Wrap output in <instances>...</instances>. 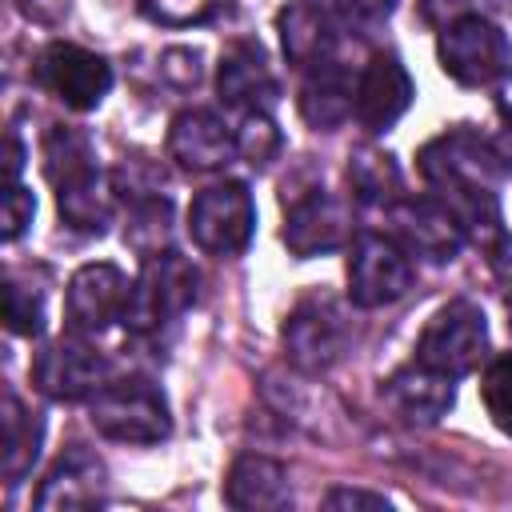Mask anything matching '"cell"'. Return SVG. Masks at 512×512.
<instances>
[{
	"label": "cell",
	"instance_id": "34",
	"mask_svg": "<svg viewBox=\"0 0 512 512\" xmlns=\"http://www.w3.org/2000/svg\"><path fill=\"white\" fill-rule=\"evenodd\" d=\"M500 116H504V120L512 124V80H508V84L500 88Z\"/></svg>",
	"mask_w": 512,
	"mask_h": 512
},
{
	"label": "cell",
	"instance_id": "30",
	"mask_svg": "<svg viewBox=\"0 0 512 512\" xmlns=\"http://www.w3.org/2000/svg\"><path fill=\"white\" fill-rule=\"evenodd\" d=\"M324 8L348 28H376L392 16L396 0H324Z\"/></svg>",
	"mask_w": 512,
	"mask_h": 512
},
{
	"label": "cell",
	"instance_id": "17",
	"mask_svg": "<svg viewBox=\"0 0 512 512\" xmlns=\"http://www.w3.org/2000/svg\"><path fill=\"white\" fill-rule=\"evenodd\" d=\"M128 280L116 264H84L72 272L68 280V296H64V308H68V324L76 332H100L108 328L120 312H124V300H128Z\"/></svg>",
	"mask_w": 512,
	"mask_h": 512
},
{
	"label": "cell",
	"instance_id": "6",
	"mask_svg": "<svg viewBox=\"0 0 512 512\" xmlns=\"http://www.w3.org/2000/svg\"><path fill=\"white\" fill-rule=\"evenodd\" d=\"M488 356V320L472 300H448L436 308L416 340V360L460 380Z\"/></svg>",
	"mask_w": 512,
	"mask_h": 512
},
{
	"label": "cell",
	"instance_id": "32",
	"mask_svg": "<svg viewBox=\"0 0 512 512\" xmlns=\"http://www.w3.org/2000/svg\"><path fill=\"white\" fill-rule=\"evenodd\" d=\"M160 76L172 80L176 88H192L200 80V52L196 48H168L160 56Z\"/></svg>",
	"mask_w": 512,
	"mask_h": 512
},
{
	"label": "cell",
	"instance_id": "18",
	"mask_svg": "<svg viewBox=\"0 0 512 512\" xmlns=\"http://www.w3.org/2000/svg\"><path fill=\"white\" fill-rule=\"evenodd\" d=\"M216 92L228 108L236 112H268L280 96V84L260 52V44L236 40L224 48L220 68H216Z\"/></svg>",
	"mask_w": 512,
	"mask_h": 512
},
{
	"label": "cell",
	"instance_id": "23",
	"mask_svg": "<svg viewBox=\"0 0 512 512\" xmlns=\"http://www.w3.org/2000/svg\"><path fill=\"white\" fill-rule=\"evenodd\" d=\"M40 440H44V424L36 412H28L20 404V396H4V480L20 484L36 456H40Z\"/></svg>",
	"mask_w": 512,
	"mask_h": 512
},
{
	"label": "cell",
	"instance_id": "5",
	"mask_svg": "<svg viewBox=\"0 0 512 512\" xmlns=\"http://www.w3.org/2000/svg\"><path fill=\"white\" fill-rule=\"evenodd\" d=\"M436 56H440V68L464 88L492 84L512 68V44L504 28L480 12H460L456 20H448L440 32Z\"/></svg>",
	"mask_w": 512,
	"mask_h": 512
},
{
	"label": "cell",
	"instance_id": "22",
	"mask_svg": "<svg viewBox=\"0 0 512 512\" xmlns=\"http://www.w3.org/2000/svg\"><path fill=\"white\" fill-rule=\"evenodd\" d=\"M276 28H280V48H284L288 64H296V68H304V72H308L312 64L328 60L332 48H336V32H332V24H328V12L316 8V4H308V0L288 4V8L276 16Z\"/></svg>",
	"mask_w": 512,
	"mask_h": 512
},
{
	"label": "cell",
	"instance_id": "9",
	"mask_svg": "<svg viewBox=\"0 0 512 512\" xmlns=\"http://www.w3.org/2000/svg\"><path fill=\"white\" fill-rule=\"evenodd\" d=\"M412 276H416V268L400 240L380 236V232L356 236L352 256H348V300L356 308L396 304L412 288Z\"/></svg>",
	"mask_w": 512,
	"mask_h": 512
},
{
	"label": "cell",
	"instance_id": "2",
	"mask_svg": "<svg viewBox=\"0 0 512 512\" xmlns=\"http://www.w3.org/2000/svg\"><path fill=\"white\" fill-rule=\"evenodd\" d=\"M44 172L56 188V204L68 228L76 232H104L112 216V192L104 172L96 168L92 140L80 128L52 124L44 132Z\"/></svg>",
	"mask_w": 512,
	"mask_h": 512
},
{
	"label": "cell",
	"instance_id": "3",
	"mask_svg": "<svg viewBox=\"0 0 512 512\" xmlns=\"http://www.w3.org/2000/svg\"><path fill=\"white\" fill-rule=\"evenodd\" d=\"M196 288H200V272L192 268V260L172 248H160L144 256L120 320L128 332H160L196 304Z\"/></svg>",
	"mask_w": 512,
	"mask_h": 512
},
{
	"label": "cell",
	"instance_id": "11",
	"mask_svg": "<svg viewBox=\"0 0 512 512\" xmlns=\"http://www.w3.org/2000/svg\"><path fill=\"white\" fill-rule=\"evenodd\" d=\"M388 224H392V240H400L408 256H424L432 264L456 260L468 240L456 212L440 196H400L388 208Z\"/></svg>",
	"mask_w": 512,
	"mask_h": 512
},
{
	"label": "cell",
	"instance_id": "12",
	"mask_svg": "<svg viewBox=\"0 0 512 512\" xmlns=\"http://www.w3.org/2000/svg\"><path fill=\"white\" fill-rule=\"evenodd\" d=\"M108 380V356H100L80 336H60L44 344L32 360V384L52 400H88Z\"/></svg>",
	"mask_w": 512,
	"mask_h": 512
},
{
	"label": "cell",
	"instance_id": "25",
	"mask_svg": "<svg viewBox=\"0 0 512 512\" xmlns=\"http://www.w3.org/2000/svg\"><path fill=\"white\" fill-rule=\"evenodd\" d=\"M172 236V200L160 192H144V196H128V224H124V240L140 252L152 256L160 248H168Z\"/></svg>",
	"mask_w": 512,
	"mask_h": 512
},
{
	"label": "cell",
	"instance_id": "1",
	"mask_svg": "<svg viewBox=\"0 0 512 512\" xmlns=\"http://www.w3.org/2000/svg\"><path fill=\"white\" fill-rule=\"evenodd\" d=\"M416 160H420V176L428 180V188L456 212L464 236H472L476 244L504 240L496 184L508 172V164L492 132L484 136L468 124H456L444 136L428 140Z\"/></svg>",
	"mask_w": 512,
	"mask_h": 512
},
{
	"label": "cell",
	"instance_id": "26",
	"mask_svg": "<svg viewBox=\"0 0 512 512\" xmlns=\"http://www.w3.org/2000/svg\"><path fill=\"white\" fill-rule=\"evenodd\" d=\"M480 400H484L492 424L512 436V352H500V356H492V360L484 364Z\"/></svg>",
	"mask_w": 512,
	"mask_h": 512
},
{
	"label": "cell",
	"instance_id": "19",
	"mask_svg": "<svg viewBox=\"0 0 512 512\" xmlns=\"http://www.w3.org/2000/svg\"><path fill=\"white\" fill-rule=\"evenodd\" d=\"M384 400L408 424H436L456 404V380L416 360L408 368H396L384 380Z\"/></svg>",
	"mask_w": 512,
	"mask_h": 512
},
{
	"label": "cell",
	"instance_id": "24",
	"mask_svg": "<svg viewBox=\"0 0 512 512\" xmlns=\"http://www.w3.org/2000/svg\"><path fill=\"white\" fill-rule=\"evenodd\" d=\"M348 188L368 208H392L400 200V168L380 148H360L348 160Z\"/></svg>",
	"mask_w": 512,
	"mask_h": 512
},
{
	"label": "cell",
	"instance_id": "7",
	"mask_svg": "<svg viewBox=\"0 0 512 512\" xmlns=\"http://www.w3.org/2000/svg\"><path fill=\"white\" fill-rule=\"evenodd\" d=\"M280 340H284V356L292 360V368L316 376V372H328L332 364H340V356L348 352L352 320H348L340 300L304 296L288 312V320L280 328Z\"/></svg>",
	"mask_w": 512,
	"mask_h": 512
},
{
	"label": "cell",
	"instance_id": "20",
	"mask_svg": "<svg viewBox=\"0 0 512 512\" xmlns=\"http://www.w3.org/2000/svg\"><path fill=\"white\" fill-rule=\"evenodd\" d=\"M224 500L236 512H276L292 504L288 468L264 452H244L224 476Z\"/></svg>",
	"mask_w": 512,
	"mask_h": 512
},
{
	"label": "cell",
	"instance_id": "28",
	"mask_svg": "<svg viewBox=\"0 0 512 512\" xmlns=\"http://www.w3.org/2000/svg\"><path fill=\"white\" fill-rule=\"evenodd\" d=\"M280 152V128L272 124L268 112H244L236 128V156H244L252 168H264Z\"/></svg>",
	"mask_w": 512,
	"mask_h": 512
},
{
	"label": "cell",
	"instance_id": "13",
	"mask_svg": "<svg viewBox=\"0 0 512 512\" xmlns=\"http://www.w3.org/2000/svg\"><path fill=\"white\" fill-rule=\"evenodd\" d=\"M348 216L344 204L324 188H304L292 200H284V244L292 256L308 260L320 252H332L344 244Z\"/></svg>",
	"mask_w": 512,
	"mask_h": 512
},
{
	"label": "cell",
	"instance_id": "33",
	"mask_svg": "<svg viewBox=\"0 0 512 512\" xmlns=\"http://www.w3.org/2000/svg\"><path fill=\"white\" fill-rule=\"evenodd\" d=\"M324 508L332 512H352V508H368V512H388L392 500L380 496V492H364V488H332L324 496Z\"/></svg>",
	"mask_w": 512,
	"mask_h": 512
},
{
	"label": "cell",
	"instance_id": "15",
	"mask_svg": "<svg viewBox=\"0 0 512 512\" xmlns=\"http://www.w3.org/2000/svg\"><path fill=\"white\" fill-rule=\"evenodd\" d=\"M416 88L408 68L400 64V56L392 52H376L364 72L356 76V120L368 132H388L412 104Z\"/></svg>",
	"mask_w": 512,
	"mask_h": 512
},
{
	"label": "cell",
	"instance_id": "31",
	"mask_svg": "<svg viewBox=\"0 0 512 512\" xmlns=\"http://www.w3.org/2000/svg\"><path fill=\"white\" fill-rule=\"evenodd\" d=\"M32 216H36V196L24 184H8L4 188V240L8 244L20 240L32 224Z\"/></svg>",
	"mask_w": 512,
	"mask_h": 512
},
{
	"label": "cell",
	"instance_id": "16",
	"mask_svg": "<svg viewBox=\"0 0 512 512\" xmlns=\"http://www.w3.org/2000/svg\"><path fill=\"white\" fill-rule=\"evenodd\" d=\"M168 156L188 172H216L236 156V132L212 108H184L168 124Z\"/></svg>",
	"mask_w": 512,
	"mask_h": 512
},
{
	"label": "cell",
	"instance_id": "29",
	"mask_svg": "<svg viewBox=\"0 0 512 512\" xmlns=\"http://www.w3.org/2000/svg\"><path fill=\"white\" fill-rule=\"evenodd\" d=\"M136 8L168 28H188V24H204L216 12V0H136Z\"/></svg>",
	"mask_w": 512,
	"mask_h": 512
},
{
	"label": "cell",
	"instance_id": "10",
	"mask_svg": "<svg viewBox=\"0 0 512 512\" xmlns=\"http://www.w3.org/2000/svg\"><path fill=\"white\" fill-rule=\"evenodd\" d=\"M36 84L44 92H52L64 108L72 112H92L100 108V100L108 96L112 88V68L104 56L80 48V44H48L40 56H36Z\"/></svg>",
	"mask_w": 512,
	"mask_h": 512
},
{
	"label": "cell",
	"instance_id": "21",
	"mask_svg": "<svg viewBox=\"0 0 512 512\" xmlns=\"http://www.w3.org/2000/svg\"><path fill=\"white\" fill-rule=\"evenodd\" d=\"M300 116L316 132H332L348 116H356V80L336 56L308 68L300 84Z\"/></svg>",
	"mask_w": 512,
	"mask_h": 512
},
{
	"label": "cell",
	"instance_id": "14",
	"mask_svg": "<svg viewBox=\"0 0 512 512\" xmlns=\"http://www.w3.org/2000/svg\"><path fill=\"white\" fill-rule=\"evenodd\" d=\"M108 488V468L104 460L84 448V444H72L56 456V464L48 468V476L40 480L36 488V508L40 512H72V508H92L100 504Z\"/></svg>",
	"mask_w": 512,
	"mask_h": 512
},
{
	"label": "cell",
	"instance_id": "8",
	"mask_svg": "<svg viewBox=\"0 0 512 512\" xmlns=\"http://www.w3.org/2000/svg\"><path fill=\"white\" fill-rule=\"evenodd\" d=\"M252 228H256V204L240 180L204 188L188 208L192 244L208 256H240L252 240Z\"/></svg>",
	"mask_w": 512,
	"mask_h": 512
},
{
	"label": "cell",
	"instance_id": "27",
	"mask_svg": "<svg viewBox=\"0 0 512 512\" xmlns=\"http://www.w3.org/2000/svg\"><path fill=\"white\" fill-rule=\"evenodd\" d=\"M4 324L16 336H40L44 332V296H40V288H28L16 276H8L4 280Z\"/></svg>",
	"mask_w": 512,
	"mask_h": 512
},
{
	"label": "cell",
	"instance_id": "4",
	"mask_svg": "<svg viewBox=\"0 0 512 512\" xmlns=\"http://www.w3.org/2000/svg\"><path fill=\"white\" fill-rule=\"evenodd\" d=\"M88 424L116 444H160L172 432V412L152 380L124 376L88 396Z\"/></svg>",
	"mask_w": 512,
	"mask_h": 512
}]
</instances>
